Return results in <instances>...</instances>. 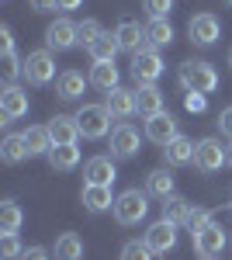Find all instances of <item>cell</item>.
<instances>
[{"instance_id": "6da1fadb", "label": "cell", "mask_w": 232, "mask_h": 260, "mask_svg": "<svg viewBox=\"0 0 232 260\" xmlns=\"http://www.w3.org/2000/svg\"><path fill=\"white\" fill-rule=\"evenodd\" d=\"M180 87H184L187 94H212L215 87H218V73H215L212 62L191 59V62L180 66Z\"/></svg>"}, {"instance_id": "7a4b0ae2", "label": "cell", "mask_w": 232, "mask_h": 260, "mask_svg": "<svg viewBox=\"0 0 232 260\" xmlns=\"http://www.w3.org/2000/svg\"><path fill=\"white\" fill-rule=\"evenodd\" d=\"M77 125L83 139H104L111 132V111L104 104H83L77 111Z\"/></svg>"}, {"instance_id": "3957f363", "label": "cell", "mask_w": 232, "mask_h": 260, "mask_svg": "<svg viewBox=\"0 0 232 260\" xmlns=\"http://www.w3.org/2000/svg\"><path fill=\"white\" fill-rule=\"evenodd\" d=\"M146 212H149V198H146V191H136V187H128V191H121L115 198V219L121 225H136V222L146 219Z\"/></svg>"}, {"instance_id": "277c9868", "label": "cell", "mask_w": 232, "mask_h": 260, "mask_svg": "<svg viewBox=\"0 0 232 260\" xmlns=\"http://www.w3.org/2000/svg\"><path fill=\"white\" fill-rule=\"evenodd\" d=\"M159 77H163V59H159V52H156V49H139L136 56H132V80H136L139 87H153Z\"/></svg>"}, {"instance_id": "5b68a950", "label": "cell", "mask_w": 232, "mask_h": 260, "mask_svg": "<svg viewBox=\"0 0 232 260\" xmlns=\"http://www.w3.org/2000/svg\"><path fill=\"white\" fill-rule=\"evenodd\" d=\"M24 80L35 83V87H45V83L59 80V77H56V59H52L49 49L28 52V59H24Z\"/></svg>"}, {"instance_id": "8992f818", "label": "cell", "mask_w": 232, "mask_h": 260, "mask_svg": "<svg viewBox=\"0 0 232 260\" xmlns=\"http://www.w3.org/2000/svg\"><path fill=\"white\" fill-rule=\"evenodd\" d=\"M229 163V149L222 146L218 139H201L197 142V149H194V167L197 170H205V174H215V170H222Z\"/></svg>"}, {"instance_id": "52a82bcc", "label": "cell", "mask_w": 232, "mask_h": 260, "mask_svg": "<svg viewBox=\"0 0 232 260\" xmlns=\"http://www.w3.org/2000/svg\"><path fill=\"white\" fill-rule=\"evenodd\" d=\"M191 240H194V250L205 260H215L225 250V229H222L218 222H208V225H201L197 233H191Z\"/></svg>"}, {"instance_id": "ba28073f", "label": "cell", "mask_w": 232, "mask_h": 260, "mask_svg": "<svg viewBox=\"0 0 232 260\" xmlns=\"http://www.w3.org/2000/svg\"><path fill=\"white\" fill-rule=\"evenodd\" d=\"M139 149H142L139 128H132L128 121H118L115 128H111V156H118V160H132V156H139Z\"/></svg>"}, {"instance_id": "9c48e42d", "label": "cell", "mask_w": 232, "mask_h": 260, "mask_svg": "<svg viewBox=\"0 0 232 260\" xmlns=\"http://www.w3.org/2000/svg\"><path fill=\"white\" fill-rule=\"evenodd\" d=\"M28 115V90H21L18 83H7L4 87V94H0V125H7V121H18Z\"/></svg>"}, {"instance_id": "30bf717a", "label": "cell", "mask_w": 232, "mask_h": 260, "mask_svg": "<svg viewBox=\"0 0 232 260\" xmlns=\"http://www.w3.org/2000/svg\"><path fill=\"white\" fill-rule=\"evenodd\" d=\"M142 243L153 250L156 257H163V253H170V250L177 246V225H174V222H163V219H159L156 225H149V229H146Z\"/></svg>"}, {"instance_id": "8fae6325", "label": "cell", "mask_w": 232, "mask_h": 260, "mask_svg": "<svg viewBox=\"0 0 232 260\" xmlns=\"http://www.w3.org/2000/svg\"><path fill=\"white\" fill-rule=\"evenodd\" d=\"M187 35H191L194 45H215L218 42V35H222V24H218V18L215 14H194L191 24H187Z\"/></svg>"}, {"instance_id": "7c38bea8", "label": "cell", "mask_w": 232, "mask_h": 260, "mask_svg": "<svg viewBox=\"0 0 232 260\" xmlns=\"http://www.w3.org/2000/svg\"><path fill=\"white\" fill-rule=\"evenodd\" d=\"M45 45L49 49H56V52H66V49H73V45H80L77 39V24L66 18H59L49 24V31H45Z\"/></svg>"}, {"instance_id": "4fadbf2b", "label": "cell", "mask_w": 232, "mask_h": 260, "mask_svg": "<svg viewBox=\"0 0 232 260\" xmlns=\"http://www.w3.org/2000/svg\"><path fill=\"white\" fill-rule=\"evenodd\" d=\"M180 132H177V121L174 115H167V111H159L153 118H146V139H153L156 146H170Z\"/></svg>"}, {"instance_id": "5bb4252c", "label": "cell", "mask_w": 232, "mask_h": 260, "mask_svg": "<svg viewBox=\"0 0 232 260\" xmlns=\"http://www.w3.org/2000/svg\"><path fill=\"white\" fill-rule=\"evenodd\" d=\"M104 108L111 111V118L118 121H125V118H132L139 111V101H136V90H125V87H115L108 98H104Z\"/></svg>"}, {"instance_id": "9a60e30c", "label": "cell", "mask_w": 232, "mask_h": 260, "mask_svg": "<svg viewBox=\"0 0 232 260\" xmlns=\"http://www.w3.org/2000/svg\"><path fill=\"white\" fill-rule=\"evenodd\" d=\"M45 128H49V136H52V146H77V139H80L77 115H56Z\"/></svg>"}, {"instance_id": "2e32d148", "label": "cell", "mask_w": 232, "mask_h": 260, "mask_svg": "<svg viewBox=\"0 0 232 260\" xmlns=\"http://www.w3.org/2000/svg\"><path fill=\"white\" fill-rule=\"evenodd\" d=\"M83 184H97V187H111L118 177L115 163H111V156H94V160H87V167H83Z\"/></svg>"}, {"instance_id": "e0dca14e", "label": "cell", "mask_w": 232, "mask_h": 260, "mask_svg": "<svg viewBox=\"0 0 232 260\" xmlns=\"http://www.w3.org/2000/svg\"><path fill=\"white\" fill-rule=\"evenodd\" d=\"M115 39L121 45V52H132L136 56L139 49H146V28H139V21H121L115 28Z\"/></svg>"}, {"instance_id": "ac0fdd59", "label": "cell", "mask_w": 232, "mask_h": 260, "mask_svg": "<svg viewBox=\"0 0 232 260\" xmlns=\"http://www.w3.org/2000/svg\"><path fill=\"white\" fill-rule=\"evenodd\" d=\"M80 201H83L87 212H108V208H115V194H111V187H97V184H83Z\"/></svg>"}, {"instance_id": "d6986e66", "label": "cell", "mask_w": 232, "mask_h": 260, "mask_svg": "<svg viewBox=\"0 0 232 260\" xmlns=\"http://www.w3.org/2000/svg\"><path fill=\"white\" fill-rule=\"evenodd\" d=\"M194 149H197V142L177 136L170 146H163V156H167L170 167H187V163H194Z\"/></svg>"}, {"instance_id": "ffe728a7", "label": "cell", "mask_w": 232, "mask_h": 260, "mask_svg": "<svg viewBox=\"0 0 232 260\" xmlns=\"http://www.w3.org/2000/svg\"><path fill=\"white\" fill-rule=\"evenodd\" d=\"M146 194H153V198H159V201L174 198V174H170L167 167L153 170V174L146 177Z\"/></svg>"}, {"instance_id": "44dd1931", "label": "cell", "mask_w": 232, "mask_h": 260, "mask_svg": "<svg viewBox=\"0 0 232 260\" xmlns=\"http://www.w3.org/2000/svg\"><path fill=\"white\" fill-rule=\"evenodd\" d=\"M87 80H90V87L104 90V94H111V90L118 87V66H115V62H94Z\"/></svg>"}, {"instance_id": "7402d4cb", "label": "cell", "mask_w": 232, "mask_h": 260, "mask_svg": "<svg viewBox=\"0 0 232 260\" xmlns=\"http://www.w3.org/2000/svg\"><path fill=\"white\" fill-rule=\"evenodd\" d=\"M90 80H83V73H77V70H66V73H59L56 80V94L62 101H77L80 94H83V87H87Z\"/></svg>"}, {"instance_id": "603a6c76", "label": "cell", "mask_w": 232, "mask_h": 260, "mask_svg": "<svg viewBox=\"0 0 232 260\" xmlns=\"http://www.w3.org/2000/svg\"><path fill=\"white\" fill-rule=\"evenodd\" d=\"M146 42H149V49H167L170 42H174V28H170V21L167 18H153L146 24Z\"/></svg>"}, {"instance_id": "cb8c5ba5", "label": "cell", "mask_w": 232, "mask_h": 260, "mask_svg": "<svg viewBox=\"0 0 232 260\" xmlns=\"http://www.w3.org/2000/svg\"><path fill=\"white\" fill-rule=\"evenodd\" d=\"M136 101H139V115H146V118H153L163 111V90L159 87H139L136 90Z\"/></svg>"}, {"instance_id": "d4e9b609", "label": "cell", "mask_w": 232, "mask_h": 260, "mask_svg": "<svg viewBox=\"0 0 232 260\" xmlns=\"http://www.w3.org/2000/svg\"><path fill=\"white\" fill-rule=\"evenodd\" d=\"M21 136H24V146H28L31 156H49V149H52V136H49V128L35 125V128L21 132Z\"/></svg>"}, {"instance_id": "484cf974", "label": "cell", "mask_w": 232, "mask_h": 260, "mask_svg": "<svg viewBox=\"0 0 232 260\" xmlns=\"http://www.w3.org/2000/svg\"><path fill=\"white\" fill-rule=\"evenodd\" d=\"M87 52H90V59H94V62H115V56L121 52V45H118L115 35H108V31H104V35H101Z\"/></svg>"}, {"instance_id": "4316f807", "label": "cell", "mask_w": 232, "mask_h": 260, "mask_svg": "<svg viewBox=\"0 0 232 260\" xmlns=\"http://www.w3.org/2000/svg\"><path fill=\"white\" fill-rule=\"evenodd\" d=\"M56 260H83V240L77 233H62L56 240Z\"/></svg>"}, {"instance_id": "83f0119b", "label": "cell", "mask_w": 232, "mask_h": 260, "mask_svg": "<svg viewBox=\"0 0 232 260\" xmlns=\"http://www.w3.org/2000/svg\"><path fill=\"white\" fill-rule=\"evenodd\" d=\"M49 163H52V170H73L80 163V149L77 146H52L49 149Z\"/></svg>"}, {"instance_id": "f1b7e54d", "label": "cell", "mask_w": 232, "mask_h": 260, "mask_svg": "<svg viewBox=\"0 0 232 260\" xmlns=\"http://www.w3.org/2000/svg\"><path fill=\"white\" fill-rule=\"evenodd\" d=\"M21 222H24V212L18 208L14 198H7L4 205H0V233H18Z\"/></svg>"}, {"instance_id": "f546056e", "label": "cell", "mask_w": 232, "mask_h": 260, "mask_svg": "<svg viewBox=\"0 0 232 260\" xmlns=\"http://www.w3.org/2000/svg\"><path fill=\"white\" fill-rule=\"evenodd\" d=\"M0 156H4V163L28 160L31 153H28V146H24V136H7V139L0 142Z\"/></svg>"}, {"instance_id": "4dcf8cb0", "label": "cell", "mask_w": 232, "mask_h": 260, "mask_svg": "<svg viewBox=\"0 0 232 260\" xmlns=\"http://www.w3.org/2000/svg\"><path fill=\"white\" fill-rule=\"evenodd\" d=\"M187 215H191V201L187 198H167L163 201V222H174V225H180V222H187Z\"/></svg>"}, {"instance_id": "1f68e13d", "label": "cell", "mask_w": 232, "mask_h": 260, "mask_svg": "<svg viewBox=\"0 0 232 260\" xmlns=\"http://www.w3.org/2000/svg\"><path fill=\"white\" fill-rule=\"evenodd\" d=\"M101 35H104V28H101L94 18H87V21H80V24H77V39H80V45H83V49H90Z\"/></svg>"}, {"instance_id": "d6a6232c", "label": "cell", "mask_w": 232, "mask_h": 260, "mask_svg": "<svg viewBox=\"0 0 232 260\" xmlns=\"http://www.w3.org/2000/svg\"><path fill=\"white\" fill-rule=\"evenodd\" d=\"M0 257L4 260H21L24 257V246H21L18 233H4V240H0Z\"/></svg>"}, {"instance_id": "836d02e7", "label": "cell", "mask_w": 232, "mask_h": 260, "mask_svg": "<svg viewBox=\"0 0 232 260\" xmlns=\"http://www.w3.org/2000/svg\"><path fill=\"white\" fill-rule=\"evenodd\" d=\"M0 73H4V80H7V83H18V77H24V62L11 52V56L0 59Z\"/></svg>"}, {"instance_id": "e575fe53", "label": "cell", "mask_w": 232, "mask_h": 260, "mask_svg": "<svg viewBox=\"0 0 232 260\" xmlns=\"http://www.w3.org/2000/svg\"><path fill=\"white\" fill-rule=\"evenodd\" d=\"M156 253L146 246V243H139V240H128L125 246H121V260H153Z\"/></svg>"}, {"instance_id": "d590c367", "label": "cell", "mask_w": 232, "mask_h": 260, "mask_svg": "<svg viewBox=\"0 0 232 260\" xmlns=\"http://www.w3.org/2000/svg\"><path fill=\"white\" fill-rule=\"evenodd\" d=\"M142 7H146L149 21L153 18H167V14L174 11V0H142Z\"/></svg>"}, {"instance_id": "8d00e7d4", "label": "cell", "mask_w": 232, "mask_h": 260, "mask_svg": "<svg viewBox=\"0 0 232 260\" xmlns=\"http://www.w3.org/2000/svg\"><path fill=\"white\" fill-rule=\"evenodd\" d=\"M208 222H212L208 208H197V205H191V215H187V222H184V225H187L191 233H197V229H201V225H208Z\"/></svg>"}, {"instance_id": "74e56055", "label": "cell", "mask_w": 232, "mask_h": 260, "mask_svg": "<svg viewBox=\"0 0 232 260\" xmlns=\"http://www.w3.org/2000/svg\"><path fill=\"white\" fill-rule=\"evenodd\" d=\"M184 108H187L191 115H201V111L208 108V98H205V94H187V98H184Z\"/></svg>"}, {"instance_id": "f35d334b", "label": "cell", "mask_w": 232, "mask_h": 260, "mask_svg": "<svg viewBox=\"0 0 232 260\" xmlns=\"http://www.w3.org/2000/svg\"><path fill=\"white\" fill-rule=\"evenodd\" d=\"M218 128H222V136H229V139H232V104L218 111Z\"/></svg>"}, {"instance_id": "ab89813d", "label": "cell", "mask_w": 232, "mask_h": 260, "mask_svg": "<svg viewBox=\"0 0 232 260\" xmlns=\"http://www.w3.org/2000/svg\"><path fill=\"white\" fill-rule=\"evenodd\" d=\"M21 260H52V257H49V250H45V246H28Z\"/></svg>"}, {"instance_id": "60d3db41", "label": "cell", "mask_w": 232, "mask_h": 260, "mask_svg": "<svg viewBox=\"0 0 232 260\" xmlns=\"http://www.w3.org/2000/svg\"><path fill=\"white\" fill-rule=\"evenodd\" d=\"M0 49H4V56H11V52H14V35H11L7 28H0Z\"/></svg>"}, {"instance_id": "b9f144b4", "label": "cell", "mask_w": 232, "mask_h": 260, "mask_svg": "<svg viewBox=\"0 0 232 260\" xmlns=\"http://www.w3.org/2000/svg\"><path fill=\"white\" fill-rule=\"evenodd\" d=\"M31 7H35V11H56L59 0H31Z\"/></svg>"}, {"instance_id": "7bdbcfd3", "label": "cell", "mask_w": 232, "mask_h": 260, "mask_svg": "<svg viewBox=\"0 0 232 260\" xmlns=\"http://www.w3.org/2000/svg\"><path fill=\"white\" fill-rule=\"evenodd\" d=\"M83 0H59V11H77Z\"/></svg>"}, {"instance_id": "ee69618b", "label": "cell", "mask_w": 232, "mask_h": 260, "mask_svg": "<svg viewBox=\"0 0 232 260\" xmlns=\"http://www.w3.org/2000/svg\"><path fill=\"white\" fill-rule=\"evenodd\" d=\"M229 167H232V146H229Z\"/></svg>"}, {"instance_id": "f6af8a7d", "label": "cell", "mask_w": 232, "mask_h": 260, "mask_svg": "<svg viewBox=\"0 0 232 260\" xmlns=\"http://www.w3.org/2000/svg\"><path fill=\"white\" fill-rule=\"evenodd\" d=\"M225 4H232V0H225Z\"/></svg>"}, {"instance_id": "bcb514c9", "label": "cell", "mask_w": 232, "mask_h": 260, "mask_svg": "<svg viewBox=\"0 0 232 260\" xmlns=\"http://www.w3.org/2000/svg\"><path fill=\"white\" fill-rule=\"evenodd\" d=\"M229 62H232V56H229Z\"/></svg>"}]
</instances>
